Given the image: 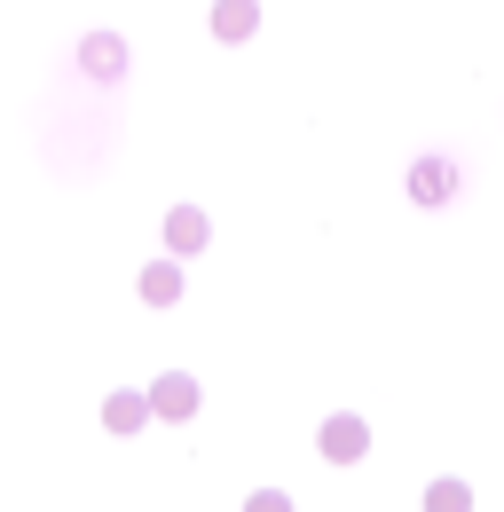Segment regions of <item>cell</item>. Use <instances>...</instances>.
Here are the masks:
<instances>
[{
	"label": "cell",
	"instance_id": "277c9868",
	"mask_svg": "<svg viewBox=\"0 0 504 512\" xmlns=\"http://www.w3.org/2000/svg\"><path fill=\"white\" fill-rule=\"evenodd\" d=\"M150 418H197V379L189 371H166V379H150Z\"/></svg>",
	"mask_w": 504,
	"mask_h": 512
},
{
	"label": "cell",
	"instance_id": "6da1fadb",
	"mask_svg": "<svg viewBox=\"0 0 504 512\" xmlns=\"http://www.w3.org/2000/svg\"><path fill=\"white\" fill-rule=\"evenodd\" d=\"M79 71H87L95 87H119L126 79V40L119 32H87V40H79Z\"/></svg>",
	"mask_w": 504,
	"mask_h": 512
},
{
	"label": "cell",
	"instance_id": "9c48e42d",
	"mask_svg": "<svg viewBox=\"0 0 504 512\" xmlns=\"http://www.w3.org/2000/svg\"><path fill=\"white\" fill-rule=\"evenodd\" d=\"M426 512H465V481H434V497H426Z\"/></svg>",
	"mask_w": 504,
	"mask_h": 512
},
{
	"label": "cell",
	"instance_id": "8992f818",
	"mask_svg": "<svg viewBox=\"0 0 504 512\" xmlns=\"http://www.w3.org/2000/svg\"><path fill=\"white\" fill-rule=\"evenodd\" d=\"M103 426H111V434H142V426H150V394L119 386V394L103 402Z\"/></svg>",
	"mask_w": 504,
	"mask_h": 512
},
{
	"label": "cell",
	"instance_id": "5b68a950",
	"mask_svg": "<svg viewBox=\"0 0 504 512\" xmlns=\"http://www.w3.org/2000/svg\"><path fill=\"white\" fill-rule=\"evenodd\" d=\"M260 32V0H213V40H252Z\"/></svg>",
	"mask_w": 504,
	"mask_h": 512
},
{
	"label": "cell",
	"instance_id": "7a4b0ae2",
	"mask_svg": "<svg viewBox=\"0 0 504 512\" xmlns=\"http://www.w3.org/2000/svg\"><path fill=\"white\" fill-rule=\"evenodd\" d=\"M315 449H323V457H331V465H355V457H363V449H371V426H363V418H347V410H339V418H323V434H315Z\"/></svg>",
	"mask_w": 504,
	"mask_h": 512
},
{
	"label": "cell",
	"instance_id": "3957f363",
	"mask_svg": "<svg viewBox=\"0 0 504 512\" xmlns=\"http://www.w3.org/2000/svg\"><path fill=\"white\" fill-rule=\"evenodd\" d=\"M205 237H213L205 205H174V213H166V260H189V253H205Z\"/></svg>",
	"mask_w": 504,
	"mask_h": 512
},
{
	"label": "cell",
	"instance_id": "30bf717a",
	"mask_svg": "<svg viewBox=\"0 0 504 512\" xmlns=\"http://www.w3.org/2000/svg\"><path fill=\"white\" fill-rule=\"evenodd\" d=\"M245 512H292V497H284V489H252Z\"/></svg>",
	"mask_w": 504,
	"mask_h": 512
},
{
	"label": "cell",
	"instance_id": "52a82bcc",
	"mask_svg": "<svg viewBox=\"0 0 504 512\" xmlns=\"http://www.w3.org/2000/svg\"><path fill=\"white\" fill-rule=\"evenodd\" d=\"M134 292H142V300H150V308H174V300H182V260H150V268H142V284H134Z\"/></svg>",
	"mask_w": 504,
	"mask_h": 512
},
{
	"label": "cell",
	"instance_id": "ba28073f",
	"mask_svg": "<svg viewBox=\"0 0 504 512\" xmlns=\"http://www.w3.org/2000/svg\"><path fill=\"white\" fill-rule=\"evenodd\" d=\"M410 190H418V205H441V190H449V166H441V158H426V166L410 174Z\"/></svg>",
	"mask_w": 504,
	"mask_h": 512
}]
</instances>
